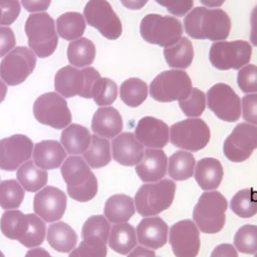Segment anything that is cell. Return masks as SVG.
I'll list each match as a JSON object with an SVG mask.
<instances>
[{"label":"cell","instance_id":"6da1fadb","mask_svg":"<svg viewBox=\"0 0 257 257\" xmlns=\"http://www.w3.org/2000/svg\"><path fill=\"white\" fill-rule=\"evenodd\" d=\"M187 34L194 39L225 40L231 30V20L222 9L196 7L184 18Z\"/></svg>","mask_w":257,"mask_h":257},{"label":"cell","instance_id":"7a4b0ae2","mask_svg":"<svg viewBox=\"0 0 257 257\" xmlns=\"http://www.w3.org/2000/svg\"><path fill=\"white\" fill-rule=\"evenodd\" d=\"M2 234L11 240H17L27 248L41 245L46 234L44 221L35 214H23L21 211L7 210L0 219Z\"/></svg>","mask_w":257,"mask_h":257},{"label":"cell","instance_id":"3957f363","mask_svg":"<svg viewBox=\"0 0 257 257\" xmlns=\"http://www.w3.org/2000/svg\"><path fill=\"white\" fill-rule=\"evenodd\" d=\"M60 171L66 183L67 194L71 199L87 202L96 196L97 179L83 158L79 156L66 158Z\"/></svg>","mask_w":257,"mask_h":257},{"label":"cell","instance_id":"277c9868","mask_svg":"<svg viewBox=\"0 0 257 257\" xmlns=\"http://www.w3.org/2000/svg\"><path fill=\"white\" fill-rule=\"evenodd\" d=\"M176 189V183L171 179L142 185L134 198L136 211L144 217L157 216L171 207Z\"/></svg>","mask_w":257,"mask_h":257},{"label":"cell","instance_id":"5b68a950","mask_svg":"<svg viewBox=\"0 0 257 257\" xmlns=\"http://www.w3.org/2000/svg\"><path fill=\"white\" fill-rule=\"evenodd\" d=\"M228 202L218 191L204 192L193 210V221L206 234L220 232L226 222Z\"/></svg>","mask_w":257,"mask_h":257},{"label":"cell","instance_id":"8992f818","mask_svg":"<svg viewBox=\"0 0 257 257\" xmlns=\"http://www.w3.org/2000/svg\"><path fill=\"white\" fill-rule=\"evenodd\" d=\"M24 30L28 38L29 48L40 58L50 56L58 44V35L54 19L45 12L28 16Z\"/></svg>","mask_w":257,"mask_h":257},{"label":"cell","instance_id":"52a82bcc","mask_svg":"<svg viewBox=\"0 0 257 257\" xmlns=\"http://www.w3.org/2000/svg\"><path fill=\"white\" fill-rule=\"evenodd\" d=\"M99 78V72L91 66L77 69L72 65H66L55 73L54 88L57 93L64 97L78 95L91 98L93 84Z\"/></svg>","mask_w":257,"mask_h":257},{"label":"cell","instance_id":"ba28073f","mask_svg":"<svg viewBox=\"0 0 257 257\" xmlns=\"http://www.w3.org/2000/svg\"><path fill=\"white\" fill-rule=\"evenodd\" d=\"M140 32L145 41L166 48L180 40L183 26L173 16L148 14L141 21Z\"/></svg>","mask_w":257,"mask_h":257},{"label":"cell","instance_id":"9c48e42d","mask_svg":"<svg viewBox=\"0 0 257 257\" xmlns=\"http://www.w3.org/2000/svg\"><path fill=\"white\" fill-rule=\"evenodd\" d=\"M192 81L183 70H166L158 74L150 84L151 96L160 102L186 99L192 91Z\"/></svg>","mask_w":257,"mask_h":257},{"label":"cell","instance_id":"30bf717a","mask_svg":"<svg viewBox=\"0 0 257 257\" xmlns=\"http://www.w3.org/2000/svg\"><path fill=\"white\" fill-rule=\"evenodd\" d=\"M210 138L208 124L199 117L186 118L170 127V142L184 151H200L208 145Z\"/></svg>","mask_w":257,"mask_h":257},{"label":"cell","instance_id":"8fae6325","mask_svg":"<svg viewBox=\"0 0 257 257\" xmlns=\"http://www.w3.org/2000/svg\"><path fill=\"white\" fill-rule=\"evenodd\" d=\"M33 114L40 123L56 130L68 126L72 118L65 98L54 91L43 93L35 99Z\"/></svg>","mask_w":257,"mask_h":257},{"label":"cell","instance_id":"7c38bea8","mask_svg":"<svg viewBox=\"0 0 257 257\" xmlns=\"http://www.w3.org/2000/svg\"><path fill=\"white\" fill-rule=\"evenodd\" d=\"M251 55L252 47L245 40L218 41L211 45L209 59L217 69L229 70L247 65Z\"/></svg>","mask_w":257,"mask_h":257},{"label":"cell","instance_id":"4fadbf2b","mask_svg":"<svg viewBox=\"0 0 257 257\" xmlns=\"http://www.w3.org/2000/svg\"><path fill=\"white\" fill-rule=\"evenodd\" d=\"M35 53L25 46H16L8 52L0 63V77L8 85L22 83L34 70Z\"/></svg>","mask_w":257,"mask_h":257},{"label":"cell","instance_id":"5bb4252c","mask_svg":"<svg viewBox=\"0 0 257 257\" xmlns=\"http://www.w3.org/2000/svg\"><path fill=\"white\" fill-rule=\"evenodd\" d=\"M83 17L106 39L115 40L121 35L120 19L106 0H89L84 6Z\"/></svg>","mask_w":257,"mask_h":257},{"label":"cell","instance_id":"9a60e30c","mask_svg":"<svg viewBox=\"0 0 257 257\" xmlns=\"http://www.w3.org/2000/svg\"><path fill=\"white\" fill-rule=\"evenodd\" d=\"M256 149L257 125L248 122L238 123L223 144L225 157L233 163L246 161Z\"/></svg>","mask_w":257,"mask_h":257},{"label":"cell","instance_id":"2e32d148","mask_svg":"<svg viewBox=\"0 0 257 257\" xmlns=\"http://www.w3.org/2000/svg\"><path fill=\"white\" fill-rule=\"evenodd\" d=\"M207 105L217 117L224 121L234 122L240 118L241 102L231 86L219 82L207 92Z\"/></svg>","mask_w":257,"mask_h":257},{"label":"cell","instance_id":"e0dca14e","mask_svg":"<svg viewBox=\"0 0 257 257\" xmlns=\"http://www.w3.org/2000/svg\"><path fill=\"white\" fill-rule=\"evenodd\" d=\"M169 243L176 257H197L200 247V230L194 221L176 222L169 231Z\"/></svg>","mask_w":257,"mask_h":257},{"label":"cell","instance_id":"ac0fdd59","mask_svg":"<svg viewBox=\"0 0 257 257\" xmlns=\"http://www.w3.org/2000/svg\"><path fill=\"white\" fill-rule=\"evenodd\" d=\"M33 153L32 141L24 135H13L0 140V169L15 171L27 162Z\"/></svg>","mask_w":257,"mask_h":257},{"label":"cell","instance_id":"d6986e66","mask_svg":"<svg viewBox=\"0 0 257 257\" xmlns=\"http://www.w3.org/2000/svg\"><path fill=\"white\" fill-rule=\"evenodd\" d=\"M67 198L63 191L53 186H46L35 194L33 210L45 222L60 220L66 209Z\"/></svg>","mask_w":257,"mask_h":257},{"label":"cell","instance_id":"ffe728a7","mask_svg":"<svg viewBox=\"0 0 257 257\" xmlns=\"http://www.w3.org/2000/svg\"><path fill=\"white\" fill-rule=\"evenodd\" d=\"M134 135L148 149H162L170 141V127L163 120L148 115L138 121Z\"/></svg>","mask_w":257,"mask_h":257},{"label":"cell","instance_id":"44dd1931","mask_svg":"<svg viewBox=\"0 0 257 257\" xmlns=\"http://www.w3.org/2000/svg\"><path fill=\"white\" fill-rule=\"evenodd\" d=\"M138 242L150 249H159L168 242V224L157 216L144 217L136 229Z\"/></svg>","mask_w":257,"mask_h":257},{"label":"cell","instance_id":"7402d4cb","mask_svg":"<svg viewBox=\"0 0 257 257\" xmlns=\"http://www.w3.org/2000/svg\"><path fill=\"white\" fill-rule=\"evenodd\" d=\"M113 160L125 167L138 165L145 153L144 146L133 133H121L112 139L110 144Z\"/></svg>","mask_w":257,"mask_h":257},{"label":"cell","instance_id":"603a6c76","mask_svg":"<svg viewBox=\"0 0 257 257\" xmlns=\"http://www.w3.org/2000/svg\"><path fill=\"white\" fill-rule=\"evenodd\" d=\"M168 158L161 149L145 150L142 161L136 165V173L145 183L158 182L167 174Z\"/></svg>","mask_w":257,"mask_h":257},{"label":"cell","instance_id":"cb8c5ba5","mask_svg":"<svg viewBox=\"0 0 257 257\" xmlns=\"http://www.w3.org/2000/svg\"><path fill=\"white\" fill-rule=\"evenodd\" d=\"M66 151L57 141L44 140L35 144L32 158L34 164L43 170H53L61 166L66 159Z\"/></svg>","mask_w":257,"mask_h":257},{"label":"cell","instance_id":"d4e9b609","mask_svg":"<svg viewBox=\"0 0 257 257\" xmlns=\"http://www.w3.org/2000/svg\"><path fill=\"white\" fill-rule=\"evenodd\" d=\"M122 118L118 110L112 106L96 109L91 120V130L94 135L105 139H113L122 131Z\"/></svg>","mask_w":257,"mask_h":257},{"label":"cell","instance_id":"484cf974","mask_svg":"<svg viewBox=\"0 0 257 257\" xmlns=\"http://www.w3.org/2000/svg\"><path fill=\"white\" fill-rule=\"evenodd\" d=\"M224 176L222 164L215 158H203L196 163L194 177L197 184L204 191L217 189Z\"/></svg>","mask_w":257,"mask_h":257},{"label":"cell","instance_id":"4316f807","mask_svg":"<svg viewBox=\"0 0 257 257\" xmlns=\"http://www.w3.org/2000/svg\"><path fill=\"white\" fill-rule=\"evenodd\" d=\"M91 135L88 128L78 123H71L63 128L60 142L66 153L71 156L81 155L90 145Z\"/></svg>","mask_w":257,"mask_h":257},{"label":"cell","instance_id":"83f0119b","mask_svg":"<svg viewBox=\"0 0 257 257\" xmlns=\"http://www.w3.org/2000/svg\"><path fill=\"white\" fill-rule=\"evenodd\" d=\"M103 213L110 223L127 222L136 213L134 199L125 194H114L105 201Z\"/></svg>","mask_w":257,"mask_h":257},{"label":"cell","instance_id":"f1b7e54d","mask_svg":"<svg viewBox=\"0 0 257 257\" xmlns=\"http://www.w3.org/2000/svg\"><path fill=\"white\" fill-rule=\"evenodd\" d=\"M137 242L136 230L127 222L116 223L110 228L107 243L114 252L126 255L137 246Z\"/></svg>","mask_w":257,"mask_h":257},{"label":"cell","instance_id":"f546056e","mask_svg":"<svg viewBox=\"0 0 257 257\" xmlns=\"http://www.w3.org/2000/svg\"><path fill=\"white\" fill-rule=\"evenodd\" d=\"M47 241L57 252L67 253L74 249L77 243V235L68 224L56 222L48 227Z\"/></svg>","mask_w":257,"mask_h":257},{"label":"cell","instance_id":"4dcf8cb0","mask_svg":"<svg viewBox=\"0 0 257 257\" xmlns=\"http://www.w3.org/2000/svg\"><path fill=\"white\" fill-rule=\"evenodd\" d=\"M16 178L21 187L27 192H38L47 184V172L38 168L34 162L27 161L17 170Z\"/></svg>","mask_w":257,"mask_h":257},{"label":"cell","instance_id":"1f68e13d","mask_svg":"<svg viewBox=\"0 0 257 257\" xmlns=\"http://www.w3.org/2000/svg\"><path fill=\"white\" fill-rule=\"evenodd\" d=\"M110 232V224L102 215L88 217L81 229L82 239L93 245H106Z\"/></svg>","mask_w":257,"mask_h":257},{"label":"cell","instance_id":"d6a6232c","mask_svg":"<svg viewBox=\"0 0 257 257\" xmlns=\"http://www.w3.org/2000/svg\"><path fill=\"white\" fill-rule=\"evenodd\" d=\"M164 56L172 68H188L194 57L192 42L187 37H181L175 44L164 48Z\"/></svg>","mask_w":257,"mask_h":257},{"label":"cell","instance_id":"836d02e7","mask_svg":"<svg viewBox=\"0 0 257 257\" xmlns=\"http://www.w3.org/2000/svg\"><path fill=\"white\" fill-rule=\"evenodd\" d=\"M196 160L188 151H177L168 159V174L175 181H185L193 177Z\"/></svg>","mask_w":257,"mask_h":257},{"label":"cell","instance_id":"e575fe53","mask_svg":"<svg viewBox=\"0 0 257 257\" xmlns=\"http://www.w3.org/2000/svg\"><path fill=\"white\" fill-rule=\"evenodd\" d=\"M82 155L83 160L90 168L99 169L105 167L111 161L110 143L105 138L92 135L90 145Z\"/></svg>","mask_w":257,"mask_h":257},{"label":"cell","instance_id":"d590c367","mask_svg":"<svg viewBox=\"0 0 257 257\" xmlns=\"http://www.w3.org/2000/svg\"><path fill=\"white\" fill-rule=\"evenodd\" d=\"M85 27L84 17L78 12H65L56 19L57 34L64 40L73 41L80 38Z\"/></svg>","mask_w":257,"mask_h":257},{"label":"cell","instance_id":"8d00e7d4","mask_svg":"<svg viewBox=\"0 0 257 257\" xmlns=\"http://www.w3.org/2000/svg\"><path fill=\"white\" fill-rule=\"evenodd\" d=\"M95 53L93 42L84 37L71 41L67 47V59L74 67L89 66L95 58Z\"/></svg>","mask_w":257,"mask_h":257},{"label":"cell","instance_id":"74e56055","mask_svg":"<svg viewBox=\"0 0 257 257\" xmlns=\"http://www.w3.org/2000/svg\"><path fill=\"white\" fill-rule=\"evenodd\" d=\"M148 84L137 77L124 80L119 87V96L121 100L130 107H138L148 97Z\"/></svg>","mask_w":257,"mask_h":257},{"label":"cell","instance_id":"f35d334b","mask_svg":"<svg viewBox=\"0 0 257 257\" xmlns=\"http://www.w3.org/2000/svg\"><path fill=\"white\" fill-rule=\"evenodd\" d=\"M230 209L238 217H253L257 214V191L252 188L238 191L230 201Z\"/></svg>","mask_w":257,"mask_h":257},{"label":"cell","instance_id":"ab89813d","mask_svg":"<svg viewBox=\"0 0 257 257\" xmlns=\"http://www.w3.org/2000/svg\"><path fill=\"white\" fill-rule=\"evenodd\" d=\"M24 190L16 180H5L0 183V207L14 210L20 207L24 199Z\"/></svg>","mask_w":257,"mask_h":257},{"label":"cell","instance_id":"60d3db41","mask_svg":"<svg viewBox=\"0 0 257 257\" xmlns=\"http://www.w3.org/2000/svg\"><path fill=\"white\" fill-rule=\"evenodd\" d=\"M234 247L241 253L253 254L257 251V226H241L234 236Z\"/></svg>","mask_w":257,"mask_h":257},{"label":"cell","instance_id":"b9f144b4","mask_svg":"<svg viewBox=\"0 0 257 257\" xmlns=\"http://www.w3.org/2000/svg\"><path fill=\"white\" fill-rule=\"evenodd\" d=\"M116 97L117 85L113 80L107 77H100L93 84L92 98L97 105H109L116 99Z\"/></svg>","mask_w":257,"mask_h":257},{"label":"cell","instance_id":"7bdbcfd3","mask_svg":"<svg viewBox=\"0 0 257 257\" xmlns=\"http://www.w3.org/2000/svg\"><path fill=\"white\" fill-rule=\"evenodd\" d=\"M179 105L186 116L198 117L206 108V95L199 88H192L189 96L180 100Z\"/></svg>","mask_w":257,"mask_h":257},{"label":"cell","instance_id":"ee69618b","mask_svg":"<svg viewBox=\"0 0 257 257\" xmlns=\"http://www.w3.org/2000/svg\"><path fill=\"white\" fill-rule=\"evenodd\" d=\"M239 88L245 92H257V66L247 64L241 68L237 74Z\"/></svg>","mask_w":257,"mask_h":257},{"label":"cell","instance_id":"f6af8a7d","mask_svg":"<svg viewBox=\"0 0 257 257\" xmlns=\"http://www.w3.org/2000/svg\"><path fill=\"white\" fill-rule=\"evenodd\" d=\"M106 245H93L82 240L77 248L70 251L68 257H106Z\"/></svg>","mask_w":257,"mask_h":257},{"label":"cell","instance_id":"bcb514c9","mask_svg":"<svg viewBox=\"0 0 257 257\" xmlns=\"http://www.w3.org/2000/svg\"><path fill=\"white\" fill-rule=\"evenodd\" d=\"M0 8L2 10L1 25L9 26L19 16L21 6L19 0H0Z\"/></svg>","mask_w":257,"mask_h":257},{"label":"cell","instance_id":"7dc6e473","mask_svg":"<svg viewBox=\"0 0 257 257\" xmlns=\"http://www.w3.org/2000/svg\"><path fill=\"white\" fill-rule=\"evenodd\" d=\"M242 115L248 123L257 125V93L247 94L242 97Z\"/></svg>","mask_w":257,"mask_h":257},{"label":"cell","instance_id":"c3c4849f","mask_svg":"<svg viewBox=\"0 0 257 257\" xmlns=\"http://www.w3.org/2000/svg\"><path fill=\"white\" fill-rule=\"evenodd\" d=\"M160 5L167 8V10L174 16L182 17L193 8V0H155Z\"/></svg>","mask_w":257,"mask_h":257},{"label":"cell","instance_id":"681fc988","mask_svg":"<svg viewBox=\"0 0 257 257\" xmlns=\"http://www.w3.org/2000/svg\"><path fill=\"white\" fill-rule=\"evenodd\" d=\"M16 45L13 30L9 26H0V57L5 56Z\"/></svg>","mask_w":257,"mask_h":257},{"label":"cell","instance_id":"f907efd6","mask_svg":"<svg viewBox=\"0 0 257 257\" xmlns=\"http://www.w3.org/2000/svg\"><path fill=\"white\" fill-rule=\"evenodd\" d=\"M51 0H21V4L28 12H41L48 9Z\"/></svg>","mask_w":257,"mask_h":257},{"label":"cell","instance_id":"816d5d0a","mask_svg":"<svg viewBox=\"0 0 257 257\" xmlns=\"http://www.w3.org/2000/svg\"><path fill=\"white\" fill-rule=\"evenodd\" d=\"M210 257H238V253L233 245L223 243L213 249Z\"/></svg>","mask_w":257,"mask_h":257},{"label":"cell","instance_id":"f5cc1de1","mask_svg":"<svg viewBox=\"0 0 257 257\" xmlns=\"http://www.w3.org/2000/svg\"><path fill=\"white\" fill-rule=\"evenodd\" d=\"M251 31H250V41L254 46H257V5L253 8L250 17Z\"/></svg>","mask_w":257,"mask_h":257},{"label":"cell","instance_id":"db71d44e","mask_svg":"<svg viewBox=\"0 0 257 257\" xmlns=\"http://www.w3.org/2000/svg\"><path fill=\"white\" fill-rule=\"evenodd\" d=\"M127 257H156V253L153 249L144 247V246H136L127 255Z\"/></svg>","mask_w":257,"mask_h":257},{"label":"cell","instance_id":"11a10c76","mask_svg":"<svg viewBox=\"0 0 257 257\" xmlns=\"http://www.w3.org/2000/svg\"><path fill=\"white\" fill-rule=\"evenodd\" d=\"M149 0H120L121 4L130 10H140L142 9Z\"/></svg>","mask_w":257,"mask_h":257},{"label":"cell","instance_id":"9f6ffc18","mask_svg":"<svg viewBox=\"0 0 257 257\" xmlns=\"http://www.w3.org/2000/svg\"><path fill=\"white\" fill-rule=\"evenodd\" d=\"M25 257H52L45 249L43 248H32L27 251Z\"/></svg>","mask_w":257,"mask_h":257},{"label":"cell","instance_id":"6f0895ef","mask_svg":"<svg viewBox=\"0 0 257 257\" xmlns=\"http://www.w3.org/2000/svg\"><path fill=\"white\" fill-rule=\"evenodd\" d=\"M226 0H200V2L205 5L206 7H210V8H217L223 5V3Z\"/></svg>","mask_w":257,"mask_h":257},{"label":"cell","instance_id":"680465c9","mask_svg":"<svg viewBox=\"0 0 257 257\" xmlns=\"http://www.w3.org/2000/svg\"><path fill=\"white\" fill-rule=\"evenodd\" d=\"M7 93V85L2 79H0V103L5 99Z\"/></svg>","mask_w":257,"mask_h":257},{"label":"cell","instance_id":"91938a15","mask_svg":"<svg viewBox=\"0 0 257 257\" xmlns=\"http://www.w3.org/2000/svg\"><path fill=\"white\" fill-rule=\"evenodd\" d=\"M1 21H2V10L0 8V25H1Z\"/></svg>","mask_w":257,"mask_h":257},{"label":"cell","instance_id":"94428289","mask_svg":"<svg viewBox=\"0 0 257 257\" xmlns=\"http://www.w3.org/2000/svg\"><path fill=\"white\" fill-rule=\"evenodd\" d=\"M0 257H5V256H4V254H3L1 251H0Z\"/></svg>","mask_w":257,"mask_h":257},{"label":"cell","instance_id":"6125c7cd","mask_svg":"<svg viewBox=\"0 0 257 257\" xmlns=\"http://www.w3.org/2000/svg\"><path fill=\"white\" fill-rule=\"evenodd\" d=\"M254 257H257V251L255 252V256H254Z\"/></svg>","mask_w":257,"mask_h":257}]
</instances>
